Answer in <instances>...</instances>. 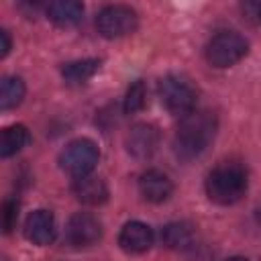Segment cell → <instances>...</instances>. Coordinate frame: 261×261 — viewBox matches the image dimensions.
I'll use <instances>...</instances> for the list:
<instances>
[{
    "label": "cell",
    "mask_w": 261,
    "mask_h": 261,
    "mask_svg": "<svg viewBox=\"0 0 261 261\" xmlns=\"http://www.w3.org/2000/svg\"><path fill=\"white\" fill-rule=\"evenodd\" d=\"M216 116L208 110H194L179 120L173 137V151L181 161L198 157L214 139Z\"/></svg>",
    "instance_id": "6da1fadb"
},
{
    "label": "cell",
    "mask_w": 261,
    "mask_h": 261,
    "mask_svg": "<svg viewBox=\"0 0 261 261\" xmlns=\"http://www.w3.org/2000/svg\"><path fill=\"white\" fill-rule=\"evenodd\" d=\"M247 169L237 161L218 163L206 177V194L214 204L230 206L247 192Z\"/></svg>",
    "instance_id": "7a4b0ae2"
},
{
    "label": "cell",
    "mask_w": 261,
    "mask_h": 261,
    "mask_svg": "<svg viewBox=\"0 0 261 261\" xmlns=\"http://www.w3.org/2000/svg\"><path fill=\"white\" fill-rule=\"evenodd\" d=\"M159 98H161V104L165 106V110L169 114L184 118L186 114L194 112L198 92L186 75L169 73V75L161 77V82H159Z\"/></svg>",
    "instance_id": "3957f363"
},
{
    "label": "cell",
    "mask_w": 261,
    "mask_h": 261,
    "mask_svg": "<svg viewBox=\"0 0 261 261\" xmlns=\"http://www.w3.org/2000/svg\"><path fill=\"white\" fill-rule=\"evenodd\" d=\"M249 51V43L234 31H222L214 35L206 45V59L212 67H230L239 63Z\"/></svg>",
    "instance_id": "277c9868"
},
{
    "label": "cell",
    "mask_w": 261,
    "mask_h": 261,
    "mask_svg": "<svg viewBox=\"0 0 261 261\" xmlns=\"http://www.w3.org/2000/svg\"><path fill=\"white\" fill-rule=\"evenodd\" d=\"M100 159L98 147L90 139H75L65 145V149L59 153V165L63 171H67L73 179L90 175Z\"/></svg>",
    "instance_id": "5b68a950"
},
{
    "label": "cell",
    "mask_w": 261,
    "mask_h": 261,
    "mask_svg": "<svg viewBox=\"0 0 261 261\" xmlns=\"http://www.w3.org/2000/svg\"><path fill=\"white\" fill-rule=\"evenodd\" d=\"M96 29L106 39H120L137 29V12L124 4H110L96 16Z\"/></svg>",
    "instance_id": "8992f818"
},
{
    "label": "cell",
    "mask_w": 261,
    "mask_h": 261,
    "mask_svg": "<svg viewBox=\"0 0 261 261\" xmlns=\"http://www.w3.org/2000/svg\"><path fill=\"white\" fill-rule=\"evenodd\" d=\"M65 239L73 247H92L102 239V224L88 212H75L67 220Z\"/></svg>",
    "instance_id": "52a82bcc"
},
{
    "label": "cell",
    "mask_w": 261,
    "mask_h": 261,
    "mask_svg": "<svg viewBox=\"0 0 261 261\" xmlns=\"http://www.w3.org/2000/svg\"><path fill=\"white\" fill-rule=\"evenodd\" d=\"M159 130L153 124L139 122L126 135V151L137 159H149L159 147Z\"/></svg>",
    "instance_id": "ba28073f"
},
{
    "label": "cell",
    "mask_w": 261,
    "mask_h": 261,
    "mask_svg": "<svg viewBox=\"0 0 261 261\" xmlns=\"http://www.w3.org/2000/svg\"><path fill=\"white\" fill-rule=\"evenodd\" d=\"M55 218L49 210H35L24 222V237L35 245H51L55 241Z\"/></svg>",
    "instance_id": "9c48e42d"
},
{
    "label": "cell",
    "mask_w": 261,
    "mask_h": 261,
    "mask_svg": "<svg viewBox=\"0 0 261 261\" xmlns=\"http://www.w3.org/2000/svg\"><path fill=\"white\" fill-rule=\"evenodd\" d=\"M171 190H173L171 179L159 169H149L139 177V192L147 202L161 204L171 196Z\"/></svg>",
    "instance_id": "30bf717a"
},
{
    "label": "cell",
    "mask_w": 261,
    "mask_h": 261,
    "mask_svg": "<svg viewBox=\"0 0 261 261\" xmlns=\"http://www.w3.org/2000/svg\"><path fill=\"white\" fill-rule=\"evenodd\" d=\"M118 245L126 253H143L153 245V230L139 220H130L118 234Z\"/></svg>",
    "instance_id": "8fae6325"
},
{
    "label": "cell",
    "mask_w": 261,
    "mask_h": 261,
    "mask_svg": "<svg viewBox=\"0 0 261 261\" xmlns=\"http://www.w3.org/2000/svg\"><path fill=\"white\" fill-rule=\"evenodd\" d=\"M71 192L82 204H88V206H100L108 198L106 184L100 177H94V175L75 177L73 184H71Z\"/></svg>",
    "instance_id": "7c38bea8"
},
{
    "label": "cell",
    "mask_w": 261,
    "mask_h": 261,
    "mask_svg": "<svg viewBox=\"0 0 261 261\" xmlns=\"http://www.w3.org/2000/svg\"><path fill=\"white\" fill-rule=\"evenodd\" d=\"M47 16L57 27H73L84 18V4L77 0H55L47 6Z\"/></svg>",
    "instance_id": "4fadbf2b"
},
{
    "label": "cell",
    "mask_w": 261,
    "mask_h": 261,
    "mask_svg": "<svg viewBox=\"0 0 261 261\" xmlns=\"http://www.w3.org/2000/svg\"><path fill=\"white\" fill-rule=\"evenodd\" d=\"M161 241L169 249H188L194 241V230L186 222H169L161 230Z\"/></svg>",
    "instance_id": "5bb4252c"
},
{
    "label": "cell",
    "mask_w": 261,
    "mask_h": 261,
    "mask_svg": "<svg viewBox=\"0 0 261 261\" xmlns=\"http://www.w3.org/2000/svg\"><path fill=\"white\" fill-rule=\"evenodd\" d=\"M98 69H100V59H80V61L65 63V65L61 67V75H63V80L69 82V84H84V82L90 80Z\"/></svg>",
    "instance_id": "9a60e30c"
},
{
    "label": "cell",
    "mask_w": 261,
    "mask_h": 261,
    "mask_svg": "<svg viewBox=\"0 0 261 261\" xmlns=\"http://www.w3.org/2000/svg\"><path fill=\"white\" fill-rule=\"evenodd\" d=\"M22 98H24V82L18 75H6L0 88V108L2 110L16 108L22 102Z\"/></svg>",
    "instance_id": "2e32d148"
},
{
    "label": "cell",
    "mask_w": 261,
    "mask_h": 261,
    "mask_svg": "<svg viewBox=\"0 0 261 261\" xmlns=\"http://www.w3.org/2000/svg\"><path fill=\"white\" fill-rule=\"evenodd\" d=\"M29 143V130L22 124H12L2 130V141H0V155L10 157L18 153L24 145Z\"/></svg>",
    "instance_id": "e0dca14e"
},
{
    "label": "cell",
    "mask_w": 261,
    "mask_h": 261,
    "mask_svg": "<svg viewBox=\"0 0 261 261\" xmlns=\"http://www.w3.org/2000/svg\"><path fill=\"white\" fill-rule=\"evenodd\" d=\"M145 102H147V88L141 80L133 82L126 90V96H124V112L126 114H135L139 110L145 108Z\"/></svg>",
    "instance_id": "ac0fdd59"
},
{
    "label": "cell",
    "mask_w": 261,
    "mask_h": 261,
    "mask_svg": "<svg viewBox=\"0 0 261 261\" xmlns=\"http://www.w3.org/2000/svg\"><path fill=\"white\" fill-rule=\"evenodd\" d=\"M16 218H18V200L8 198L2 204V230L10 232L16 226Z\"/></svg>",
    "instance_id": "d6986e66"
},
{
    "label": "cell",
    "mask_w": 261,
    "mask_h": 261,
    "mask_svg": "<svg viewBox=\"0 0 261 261\" xmlns=\"http://www.w3.org/2000/svg\"><path fill=\"white\" fill-rule=\"evenodd\" d=\"M241 10L251 22L261 24V0H247L241 4Z\"/></svg>",
    "instance_id": "ffe728a7"
},
{
    "label": "cell",
    "mask_w": 261,
    "mask_h": 261,
    "mask_svg": "<svg viewBox=\"0 0 261 261\" xmlns=\"http://www.w3.org/2000/svg\"><path fill=\"white\" fill-rule=\"evenodd\" d=\"M10 51V37L6 31H0V57H6Z\"/></svg>",
    "instance_id": "44dd1931"
},
{
    "label": "cell",
    "mask_w": 261,
    "mask_h": 261,
    "mask_svg": "<svg viewBox=\"0 0 261 261\" xmlns=\"http://www.w3.org/2000/svg\"><path fill=\"white\" fill-rule=\"evenodd\" d=\"M226 261H247V259H243V257H230V259H226Z\"/></svg>",
    "instance_id": "7402d4cb"
}]
</instances>
